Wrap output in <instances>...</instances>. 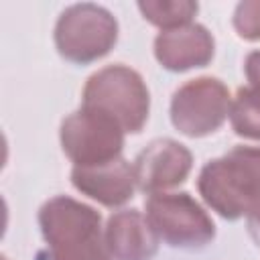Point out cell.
I'll use <instances>...</instances> for the list:
<instances>
[{
	"label": "cell",
	"mask_w": 260,
	"mask_h": 260,
	"mask_svg": "<svg viewBox=\"0 0 260 260\" xmlns=\"http://www.w3.org/2000/svg\"><path fill=\"white\" fill-rule=\"evenodd\" d=\"M49 260H112L102 215L69 195H55L39 209Z\"/></svg>",
	"instance_id": "cell-1"
},
{
	"label": "cell",
	"mask_w": 260,
	"mask_h": 260,
	"mask_svg": "<svg viewBox=\"0 0 260 260\" xmlns=\"http://www.w3.org/2000/svg\"><path fill=\"white\" fill-rule=\"evenodd\" d=\"M205 205L228 221L246 217L260 203V146H234L207 160L197 177Z\"/></svg>",
	"instance_id": "cell-2"
},
{
	"label": "cell",
	"mask_w": 260,
	"mask_h": 260,
	"mask_svg": "<svg viewBox=\"0 0 260 260\" xmlns=\"http://www.w3.org/2000/svg\"><path fill=\"white\" fill-rule=\"evenodd\" d=\"M81 106L114 118L126 134H138L148 120L150 93L136 69L114 63L87 77Z\"/></svg>",
	"instance_id": "cell-3"
},
{
	"label": "cell",
	"mask_w": 260,
	"mask_h": 260,
	"mask_svg": "<svg viewBox=\"0 0 260 260\" xmlns=\"http://www.w3.org/2000/svg\"><path fill=\"white\" fill-rule=\"evenodd\" d=\"M57 53L75 65H89L106 57L118 43L116 16L93 2L67 6L53 30Z\"/></svg>",
	"instance_id": "cell-4"
},
{
	"label": "cell",
	"mask_w": 260,
	"mask_h": 260,
	"mask_svg": "<svg viewBox=\"0 0 260 260\" xmlns=\"http://www.w3.org/2000/svg\"><path fill=\"white\" fill-rule=\"evenodd\" d=\"M146 217L160 242L179 250H201L215 238V223L205 207L185 191L148 195Z\"/></svg>",
	"instance_id": "cell-5"
},
{
	"label": "cell",
	"mask_w": 260,
	"mask_h": 260,
	"mask_svg": "<svg viewBox=\"0 0 260 260\" xmlns=\"http://www.w3.org/2000/svg\"><path fill=\"white\" fill-rule=\"evenodd\" d=\"M124 134L114 118L81 106L61 122L59 142L73 167H95L122 158Z\"/></svg>",
	"instance_id": "cell-6"
},
{
	"label": "cell",
	"mask_w": 260,
	"mask_h": 260,
	"mask_svg": "<svg viewBox=\"0 0 260 260\" xmlns=\"http://www.w3.org/2000/svg\"><path fill=\"white\" fill-rule=\"evenodd\" d=\"M232 95L217 77H195L175 89L171 98V124L189 138L217 132L230 118Z\"/></svg>",
	"instance_id": "cell-7"
},
{
	"label": "cell",
	"mask_w": 260,
	"mask_h": 260,
	"mask_svg": "<svg viewBox=\"0 0 260 260\" xmlns=\"http://www.w3.org/2000/svg\"><path fill=\"white\" fill-rule=\"evenodd\" d=\"M132 167L136 187L146 195H154L187 181L193 169V154L179 140L156 138L138 152Z\"/></svg>",
	"instance_id": "cell-8"
},
{
	"label": "cell",
	"mask_w": 260,
	"mask_h": 260,
	"mask_svg": "<svg viewBox=\"0 0 260 260\" xmlns=\"http://www.w3.org/2000/svg\"><path fill=\"white\" fill-rule=\"evenodd\" d=\"M158 65L173 73L207 67L215 55L213 35L199 22L160 30L152 43Z\"/></svg>",
	"instance_id": "cell-9"
},
{
	"label": "cell",
	"mask_w": 260,
	"mask_h": 260,
	"mask_svg": "<svg viewBox=\"0 0 260 260\" xmlns=\"http://www.w3.org/2000/svg\"><path fill=\"white\" fill-rule=\"evenodd\" d=\"M71 185L104 207H122L138 189L134 167L124 158L95 167H73Z\"/></svg>",
	"instance_id": "cell-10"
},
{
	"label": "cell",
	"mask_w": 260,
	"mask_h": 260,
	"mask_svg": "<svg viewBox=\"0 0 260 260\" xmlns=\"http://www.w3.org/2000/svg\"><path fill=\"white\" fill-rule=\"evenodd\" d=\"M158 244L146 213L138 209L114 211L106 221V246L112 260H152Z\"/></svg>",
	"instance_id": "cell-11"
},
{
	"label": "cell",
	"mask_w": 260,
	"mask_h": 260,
	"mask_svg": "<svg viewBox=\"0 0 260 260\" xmlns=\"http://www.w3.org/2000/svg\"><path fill=\"white\" fill-rule=\"evenodd\" d=\"M138 10L146 22L160 30H171L191 24L199 12V4L193 0H146L138 2Z\"/></svg>",
	"instance_id": "cell-12"
},
{
	"label": "cell",
	"mask_w": 260,
	"mask_h": 260,
	"mask_svg": "<svg viewBox=\"0 0 260 260\" xmlns=\"http://www.w3.org/2000/svg\"><path fill=\"white\" fill-rule=\"evenodd\" d=\"M232 130L248 140H260V91L240 87L230 106Z\"/></svg>",
	"instance_id": "cell-13"
},
{
	"label": "cell",
	"mask_w": 260,
	"mask_h": 260,
	"mask_svg": "<svg viewBox=\"0 0 260 260\" xmlns=\"http://www.w3.org/2000/svg\"><path fill=\"white\" fill-rule=\"evenodd\" d=\"M234 30L244 41H260V0L238 2L232 16Z\"/></svg>",
	"instance_id": "cell-14"
},
{
	"label": "cell",
	"mask_w": 260,
	"mask_h": 260,
	"mask_svg": "<svg viewBox=\"0 0 260 260\" xmlns=\"http://www.w3.org/2000/svg\"><path fill=\"white\" fill-rule=\"evenodd\" d=\"M244 73L252 89L260 91V51H250L244 61Z\"/></svg>",
	"instance_id": "cell-15"
},
{
	"label": "cell",
	"mask_w": 260,
	"mask_h": 260,
	"mask_svg": "<svg viewBox=\"0 0 260 260\" xmlns=\"http://www.w3.org/2000/svg\"><path fill=\"white\" fill-rule=\"evenodd\" d=\"M246 228H248V234L254 240V244L260 248V203H256L248 211V215H246Z\"/></svg>",
	"instance_id": "cell-16"
},
{
	"label": "cell",
	"mask_w": 260,
	"mask_h": 260,
	"mask_svg": "<svg viewBox=\"0 0 260 260\" xmlns=\"http://www.w3.org/2000/svg\"><path fill=\"white\" fill-rule=\"evenodd\" d=\"M2 260H8V258H6V256H4V258H2Z\"/></svg>",
	"instance_id": "cell-17"
}]
</instances>
